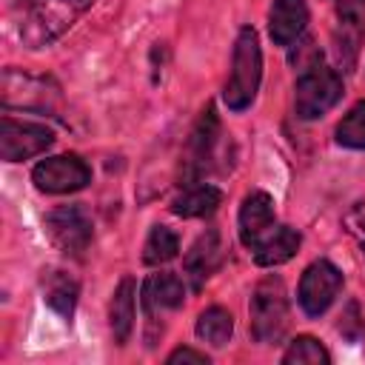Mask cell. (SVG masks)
I'll return each instance as SVG.
<instances>
[{"instance_id":"24","label":"cell","mask_w":365,"mask_h":365,"mask_svg":"<svg viewBox=\"0 0 365 365\" xmlns=\"http://www.w3.org/2000/svg\"><path fill=\"white\" fill-rule=\"evenodd\" d=\"M336 331H339L342 339H348V342H359V339L365 336V317H362V311H359V302L351 299V302L342 308L339 322H336Z\"/></svg>"},{"instance_id":"5","label":"cell","mask_w":365,"mask_h":365,"mask_svg":"<svg viewBox=\"0 0 365 365\" xmlns=\"http://www.w3.org/2000/svg\"><path fill=\"white\" fill-rule=\"evenodd\" d=\"M217 143H220V117H217L214 103H208L200 111V117L185 140V151L180 160V185L182 188L202 180V174L208 171V165L214 160Z\"/></svg>"},{"instance_id":"12","label":"cell","mask_w":365,"mask_h":365,"mask_svg":"<svg viewBox=\"0 0 365 365\" xmlns=\"http://www.w3.org/2000/svg\"><path fill=\"white\" fill-rule=\"evenodd\" d=\"M240 240L245 248H254L274 228V200L265 191L245 194L240 205Z\"/></svg>"},{"instance_id":"10","label":"cell","mask_w":365,"mask_h":365,"mask_svg":"<svg viewBox=\"0 0 365 365\" xmlns=\"http://www.w3.org/2000/svg\"><path fill=\"white\" fill-rule=\"evenodd\" d=\"M31 180L46 194H71L91 182V168L77 154H57L40 160L31 171Z\"/></svg>"},{"instance_id":"17","label":"cell","mask_w":365,"mask_h":365,"mask_svg":"<svg viewBox=\"0 0 365 365\" xmlns=\"http://www.w3.org/2000/svg\"><path fill=\"white\" fill-rule=\"evenodd\" d=\"M134 297H137L134 277H123L120 285L111 294V302H108V325H111V334H114L117 345H125L131 339V331H134Z\"/></svg>"},{"instance_id":"11","label":"cell","mask_w":365,"mask_h":365,"mask_svg":"<svg viewBox=\"0 0 365 365\" xmlns=\"http://www.w3.org/2000/svg\"><path fill=\"white\" fill-rule=\"evenodd\" d=\"M339 288H342V271L328 259H317L305 268L297 297L308 317H322L336 299Z\"/></svg>"},{"instance_id":"26","label":"cell","mask_w":365,"mask_h":365,"mask_svg":"<svg viewBox=\"0 0 365 365\" xmlns=\"http://www.w3.org/2000/svg\"><path fill=\"white\" fill-rule=\"evenodd\" d=\"M345 225H348V231L356 234V237L362 240V245H365V205H356V208L345 217Z\"/></svg>"},{"instance_id":"20","label":"cell","mask_w":365,"mask_h":365,"mask_svg":"<svg viewBox=\"0 0 365 365\" xmlns=\"http://www.w3.org/2000/svg\"><path fill=\"white\" fill-rule=\"evenodd\" d=\"M234 334V317L220 308V305H211L205 308L200 317H197V336L214 348H222Z\"/></svg>"},{"instance_id":"9","label":"cell","mask_w":365,"mask_h":365,"mask_svg":"<svg viewBox=\"0 0 365 365\" xmlns=\"http://www.w3.org/2000/svg\"><path fill=\"white\" fill-rule=\"evenodd\" d=\"M54 131L43 123H26V120H0V160L6 163H20L43 154L51 148Z\"/></svg>"},{"instance_id":"13","label":"cell","mask_w":365,"mask_h":365,"mask_svg":"<svg viewBox=\"0 0 365 365\" xmlns=\"http://www.w3.org/2000/svg\"><path fill=\"white\" fill-rule=\"evenodd\" d=\"M308 26V3L305 0H274L268 11V34L277 46H291Z\"/></svg>"},{"instance_id":"18","label":"cell","mask_w":365,"mask_h":365,"mask_svg":"<svg viewBox=\"0 0 365 365\" xmlns=\"http://www.w3.org/2000/svg\"><path fill=\"white\" fill-rule=\"evenodd\" d=\"M222 202V191L217 185H205V182H194L185 185L174 200H171V211L177 217L194 220V217H211Z\"/></svg>"},{"instance_id":"16","label":"cell","mask_w":365,"mask_h":365,"mask_svg":"<svg viewBox=\"0 0 365 365\" xmlns=\"http://www.w3.org/2000/svg\"><path fill=\"white\" fill-rule=\"evenodd\" d=\"M299 242H302L299 231H294V228H288V225H274V228H271V231H268L251 251H254L257 265H262V268H274V265L288 262V259L297 254Z\"/></svg>"},{"instance_id":"4","label":"cell","mask_w":365,"mask_h":365,"mask_svg":"<svg viewBox=\"0 0 365 365\" xmlns=\"http://www.w3.org/2000/svg\"><path fill=\"white\" fill-rule=\"evenodd\" d=\"M342 97V77L317 63L311 68H305L299 77H297V86H294V108H297V117L299 120H317L322 117L325 111H331L336 106V100Z\"/></svg>"},{"instance_id":"25","label":"cell","mask_w":365,"mask_h":365,"mask_svg":"<svg viewBox=\"0 0 365 365\" xmlns=\"http://www.w3.org/2000/svg\"><path fill=\"white\" fill-rule=\"evenodd\" d=\"M165 362H168V365H177V362H197V365H205L208 356H205L202 351H194V348H177V351L168 354Z\"/></svg>"},{"instance_id":"21","label":"cell","mask_w":365,"mask_h":365,"mask_svg":"<svg viewBox=\"0 0 365 365\" xmlns=\"http://www.w3.org/2000/svg\"><path fill=\"white\" fill-rule=\"evenodd\" d=\"M180 254V240L168 225H154L148 231V240L143 245V262L145 265H165Z\"/></svg>"},{"instance_id":"14","label":"cell","mask_w":365,"mask_h":365,"mask_svg":"<svg viewBox=\"0 0 365 365\" xmlns=\"http://www.w3.org/2000/svg\"><path fill=\"white\" fill-rule=\"evenodd\" d=\"M182 297H185V285L177 274H151L145 282H143V291H140V302H143V311L148 314V319H154L157 314L163 311H174L182 305Z\"/></svg>"},{"instance_id":"19","label":"cell","mask_w":365,"mask_h":365,"mask_svg":"<svg viewBox=\"0 0 365 365\" xmlns=\"http://www.w3.org/2000/svg\"><path fill=\"white\" fill-rule=\"evenodd\" d=\"M77 297H80V285H77V279L71 274H66V271H48L43 277V299L66 322H71V317H74Z\"/></svg>"},{"instance_id":"22","label":"cell","mask_w":365,"mask_h":365,"mask_svg":"<svg viewBox=\"0 0 365 365\" xmlns=\"http://www.w3.org/2000/svg\"><path fill=\"white\" fill-rule=\"evenodd\" d=\"M282 362L285 365H328L331 362V354L325 351V345L308 334L291 339V345L285 348L282 354Z\"/></svg>"},{"instance_id":"1","label":"cell","mask_w":365,"mask_h":365,"mask_svg":"<svg viewBox=\"0 0 365 365\" xmlns=\"http://www.w3.org/2000/svg\"><path fill=\"white\" fill-rule=\"evenodd\" d=\"M91 6L94 0H17L11 6V17L20 43L26 48H43L66 34Z\"/></svg>"},{"instance_id":"2","label":"cell","mask_w":365,"mask_h":365,"mask_svg":"<svg viewBox=\"0 0 365 365\" xmlns=\"http://www.w3.org/2000/svg\"><path fill=\"white\" fill-rule=\"evenodd\" d=\"M259 80H262L259 37L251 26H242L234 40V51H231V74L222 88L225 106L231 111H245L259 91Z\"/></svg>"},{"instance_id":"8","label":"cell","mask_w":365,"mask_h":365,"mask_svg":"<svg viewBox=\"0 0 365 365\" xmlns=\"http://www.w3.org/2000/svg\"><path fill=\"white\" fill-rule=\"evenodd\" d=\"M46 234L63 254L80 257L91 245L94 225L83 205H60L46 214Z\"/></svg>"},{"instance_id":"3","label":"cell","mask_w":365,"mask_h":365,"mask_svg":"<svg viewBox=\"0 0 365 365\" xmlns=\"http://www.w3.org/2000/svg\"><path fill=\"white\" fill-rule=\"evenodd\" d=\"M248 314H251V334L257 342L274 345L285 336L288 294H285V285L279 277H265L262 282H257L251 302H248Z\"/></svg>"},{"instance_id":"23","label":"cell","mask_w":365,"mask_h":365,"mask_svg":"<svg viewBox=\"0 0 365 365\" xmlns=\"http://www.w3.org/2000/svg\"><path fill=\"white\" fill-rule=\"evenodd\" d=\"M336 143L345 148L365 151V100H359L336 125Z\"/></svg>"},{"instance_id":"7","label":"cell","mask_w":365,"mask_h":365,"mask_svg":"<svg viewBox=\"0 0 365 365\" xmlns=\"http://www.w3.org/2000/svg\"><path fill=\"white\" fill-rule=\"evenodd\" d=\"M362 40H365V0H339L331 46H334L336 66L345 74L356 68Z\"/></svg>"},{"instance_id":"15","label":"cell","mask_w":365,"mask_h":365,"mask_svg":"<svg viewBox=\"0 0 365 365\" xmlns=\"http://www.w3.org/2000/svg\"><path fill=\"white\" fill-rule=\"evenodd\" d=\"M220 234L214 228H208L205 234H200L194 240V245L185 251V259H182V268H185V277L191 282L194 291L202 288V282L217 271L220 265Z\"/></svg>"},{"instance_id":"6","label":"cell","mask_w":365,"mask_h":365,"mask_svg":"<svg viewBox=\"0 0 365 365\" xmlns=\"http://www.w3.org/2000/svg\"><path fill=\"white\" fill-rule=\"evenodd\" d=\"M0 88H3L0 97H3V106L6 108L20 106V108H29V111L54 114V108L60 103V88H57L54 80L23 74V71H14V68H6L3 71Z\"/></svg>"}]
</instances>
